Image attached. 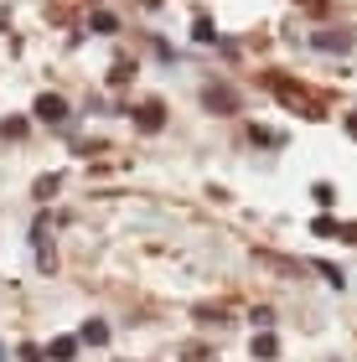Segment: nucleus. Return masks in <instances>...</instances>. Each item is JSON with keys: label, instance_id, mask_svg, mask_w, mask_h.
<instances>
[{"label": "nucleus", "instance_id": "7", "mask_svg": "<svg viewBox=\"0 0 357 362\" xmlns=\"http://www.w3.org/2000/svg\"><path fill=\"white\" fill-rule=\"evenodd\" d=\"M311 233H316V238H342V223H336V218H316Z\"/></svg>", "mask_w": 357, "mask_h": 362}, {"label": "nucleus", "instance_id": "1", "mask_svg": "<svg viewBox=\"0 0 357 362\" xmlns=\"http://www.w3.org/2000/svg\"><path fill=\"white\" fill-rule=\"evenodd\" d=\"M37 119H42V124H68V119H73V114H68V98L42 93V98H37Z\"/></svg>", "mask_w": 357, "mask_h": 362}, {"label": "nucleus", "instance_id": "4", "mask_svg": "<svg viewBox=\"0 0 357 362\" xmlns=\"http://www.w3.org/2000/svg\"><path fill=\"white\" fill-rule=\"evenodd\" d=\"M73 352H78V341H73V337H57L52 347H47V357H52V362H73Z\"/></svg>", "mask_w": 357, "mask_h": 362}, {"label": "nucleus", "instance_id": "9", "mask_svg": "<svg viewBox=\"0 0 357 362\" xmlns=\"http://www.w3.org/2000/svg\"><path fill=\"white\" fill-rule=\"evenodd\" d=\"M207 104L213 109H233V93L228 88H207Z\"/></svg>", "mask_w": 357, "mask_h": 362}, {"label": "nucleus", "instance_id": "6", "mask_svg": "<svg viewBox=\"0 0 357 362\" xmlns=\"http://www.w3.org/2000/svg\"><path fill=\"white\" fill-rule=\"evenodd\" d=\"M31 197H37V202H52V197H57V176H37Z\"/></svg>", "mask_w": 357, "mask_h": 362}, {"label": "nucleus", "instance_id": "10", "mask_svg": "<svg viewBox=\"0 0 357 362\" xmlns=\"http://www.w3.org/2000/svg\"><path fill=\"white\" fill-rule=\"evenodd\" d=\"M0 129H6V135H11V140H21V135H26V119H6V124H0Z\"/></svg>", "mask_w": 357, "mask_h": 362}, {"label": "nucleus", "instance_id": "2", "mask_svg": "<svg viewBox=\"0 0 357 362\" xmlns=\"http://www.w3.org/2000/svg\"><path fill=\"white\" fill-rule=\"evenodd\" d=\"M135 124H140V129H151V135H156V129L166 124V109H160L156 98H151V104H140V109H135Z\"/></svg>", "mask_w": 357, "mask_h": 362}, {"label": "nucleus", "instance_id": "3", "mask_svg": "<svg viewBox=\"0 0 357 362\" xmlns=\"http://www.w3.org/2000/svg\"><path fill=\"white\" fill-rule=\"evenodd\" d=\"M78 341H88V347H104V341H109V326H104V321H83Z\"/></svg>", "mask_w": 357, "mask_h": 362}, {"label": "nucleus", "instance_id": "8", "mask_svg": "<svg viewBox=\"0 0 357 362\" xmlns=\"http://www.w3.org/2000/svg\"><path fill=\"white\" fill-rule=\"evenodd\" d=\"M182 362H213V347H202V341H192V347H182Z\"/></svg>", "mask_w": 357, "mask_h": 362}, {"label": "nucleus", "instance_id": "5", "mask_svg": "<svg viewBox=\"0 0 357 362\" xmlns=\"http://www.w3.org/2000/svg\"><path fill=\"white\" fill-rule=\"evenodd\" d=\"M274 352H280V341H274L269 332H259V337H254V357H259V362H269Z\"/></svg>", "mask_w": 357, "mask_h": 362}, {"label": "nucleus", "instance_id": "11", "mask_svg": "<svg viewBox=\"0 0 357 362\" xmlns=\"http://www.w3.org/2000/svg\"><path fill=\"white\" fill-rule=\"evenodd\" d=\"M347 129H352V135H357V114H352V119H347Z\"/></svg>", "mask_w": 357, "mask_h": 362}]
</instances>
